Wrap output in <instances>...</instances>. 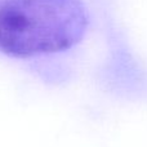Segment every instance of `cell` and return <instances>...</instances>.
<instances>
[{
  "instance_id": "6da1fadb",
  "label": "cell",
  "mask_w": 147,
  "mask_h": 147,
  "mask_svg": "<svg viewBox=\"0 0 147 147\" xmlns=\"http://www.w3.org/2000/svg\"><path fill=\"white\" fill-rule=\"evenodd\" d=\"M88 27L79 0H0V52L34 57L72 48Z\"/></svg>"
}]
</instances>
